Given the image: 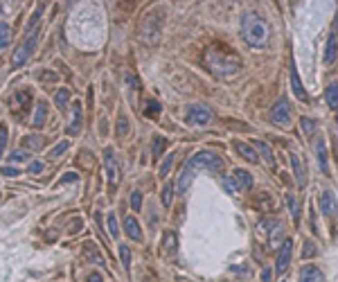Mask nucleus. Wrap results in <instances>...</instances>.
Segmentation results:
<instances>
[{
    "instance_id": "obj_1",
    "label": "nucleus",
    "mask_w": 338,
    "mask_h": 282,
    "mask_svg": "<svg viewBox=\"0 0 338 282\" xmlns=\"http://www.w3.org/2000/svg\"><path fill=\"white\" fill-rule=\"evenodd\" d=\"M225 163L219 154H212V151H198L194 154L192 158H187V163L183 165V172H180V178H178V194H185L192 185L194 176H196L201 169H207V172H223Z\"/></svg>"
},
{
    "instance_id": "obj_2",
    "label": "nucleus",
    "mask_w": 338,
    "mask_h": 282,
    "mask_svg": "<svg viewBox=\"0 0 338 282\" xmlns=\"http://www.w3.org/2000/svg\"><path fill=\"white\" fill-rule=\"evenodd\" d=\"M205 64L219 77H230V75L241 70V59L228 48H221V43H214L205 50Z\"/></svg>"
},
{
    "instance_id": "obj_3",
    "label": "nucleus",
    "mask_w": 338,
    "mask_h": 282,
    "mask_svg": "<svg viewBox=\"0 0 338 282\" xmlns=\"http://www.w3.org/2000/svg\"><path fill=\"white\" fill-rule=\"evenodd\" d=\"M270 28L257 12H246L241 16V39L252 48H264L268 43Z\"/></svg>"
},
{
    "instance_id": "obj_4",
    "label": "nucleus",
    "mask_w": 338,
    "mask_h": 282,
    "mask_svg": "<svg viewBox=\"0 0 338 282\" xmlns=\"http://www.w3.org/2000/svg\"><path fill=\"white\" fill-rule=\"evenodd\" d=\"M291 120H293V109H291L286 97H282V100H277L275 106L270 109V122L279 129H286L288 124H291Z\"/></svg>"
},
{
    "instance_id": "obj_5",
    "label": "nucleus",
    "mask_w": 338,
    "mask_h": 282,
    "mask_svg": "<svg viewBox=\"0 0 338 282\" xmlns=\"http://www.w3.org/2000/svg\"><path fill=\"white\" fill-rule=\"evenodd\" d=\"M36 43H39V30H34V32H30V34H27V39L21 43V46H18V50L14 52L12 64L16 66V68H18V66H23L27 59H30V57H32V52L36 50Z\"/></svg>"
},
{
    "instance_id": "obj_6",
    "label": "nucleus",
    "mask_w": 338,
    "mask_h": 282,
    "mask_svg": "<svg viewBox=\"0 0 338 282\" xmlns=\"http://www.w3.org/2000/svg\"><path fill=\"white\" fill-rule=\"evenodd\" d=\"M104 165H106V181H108V187L111 190H115L117 187V181H120V163H117L115 158V151L108 147L106 151H104Z\"/></svg>"
},
{
    "instance_id": "obj_7",
    "label": "nucleus",
    "mask_w": 338,
    "mask_h": 282,
    "mask_svg": "<svg viewBox=\"0 0 338 282\" xmlns=\"http://www.w3.org/2000/svg\"><path fill=\"white\" fill-rule=\"evenodd\" d=\"M210 120H212V111L203 104H194L192 109L187 111V122L192 124V127H205Z\"/></svg>"
},
{
    "instance_id": "obj_8",
    "label": "nucleus",
    "mask_w": 338,
    "mask_h": 282,
    "mask_svg": "<svg viewBox=\"0 0 338 282\" xmlns=\"http://www.w3.org/2000/svg\"><path fill=\"white\" fill-rule=\"evenodd\" d=\"M32 106V95L30 91H16L12 97V111L14 115H25Z\"/></svg>"
},
{
    "instance_id": "obj_9",
    "label": "nucleus",
    "mask_w": 338,
    "mask_h": 282,
    "mask_svg": "<svg viewBox=\"0 0 338 282\" xmlns=\"http://www.w3.org/2000/svg\"><path fill=\"white\" fill-rule=\"evenodd\" d=\"M282 248H279L277 253V259H275V271L277 273H284L288 268V264H291V255H293V241L291 239H284L282 241Z\"/></svg>"
},
{
    "instance_id": "obj_10",
    "label": "nucleus",
    "mask_w": 338,
    "mask_h": 282,
    "mask_svg": "<svg viewBox=\"0 0 338 282\" xmlns=\"http://www.w3.org/2000/svg\"><path fill=\"white\" fill-rule=\"evenodd\" d=\"M318 203H320V212H322L324 217H333V214H336L338 203H336V196H333L331 190H324L322 194H320Z\"/></svg>"
},
{
    "instance_id": "obj_11",
    "label": "nucleus",
    "mask_w": 338,
    "mask_h": 282,
    "mask_svg": "<svg viewBox=\"0 0 338 282\" xmlns=\"http://www.w3.org/2000/svg\"><path fill=\"white\" fill-rule=\"evenodd\" d=\"M338 59V32H331L327 39V48H324V66H331L333 61Z\"/></svg>"
},
{
    "instance_id": "obj_12",
    "label": "nucleus",
    "mask_w": 338,
    "mask_h": 282,
    "mask_svg": "<svg viewBox=\"0 0 338 282\" xmlns=\"http://www.w3.org/2000/svg\"><path fill=\"white\" fill-rule=\"evenodd\" d=\"M81 122H84V115H81V104L79 102H75L72 104V120L70 124H68V136H77V133L81 131Z\"/></svg>"
},
{
    "instance_id": "obj_13",
    "label": "nucleus",
    "mask_w": 338,
    "mask_h": 282,
    "mask_svg": "<svg viewBox=\"0 0 338 282\" xmlns=\"http://www.w3.org/2000/svg\"><path fill=\"white\" fill-rule=\"evenodd\" d=\"M315 158H318V165L322 169V174H329V163H327V142H324L322 136H318L315 140Z\"/></svg>"
},
{
    "instance_id": "obj_14",
    "label": "nucleus",
    "mask_w": 338,
    "mask_h": 282,
    "mask_svg": "<svg viewBox=\"0 0 338 282\" xmlns=\"http://www.w3.org/2000/svg\"><path fill=\"white\" fill-rule=\"evenodd\" d=\"M234 151H237V154L241 156L243 160H248V163H252V165L259 160V156L255 154V147H252V145H246V142H239V140H237V142H234Z\"/></svg>"
},
{
    "instance_id": "obj_15",
    "label": "nucleus",
    "mask_w": 338,
    "mask_h": 282,
    "mask_svg": "<svg viewBox=\"0 0 338 282\" xmlns=\"http://www.w3.org/2000/svg\"><path fill=\"white\" fill-rule=\"evenodd\" d=\"M45 120H48V104H45V100H39L34 115H32V127L41 129L45 124Z\"/></svg>"
},
{
    "instance_id": "obj_16",
    "label": "nucleus",
    "mask_w": 338,
    "mask_h": 282,
    "mask_svg": "<svg viewBox=\"0 0 338 282\" xmlns=\"http://www.w3.org/2000/svg\"><path fill=\"white\" fill-rule=\"evenodd\" d=\"M300 282H324V273L318 266H304L300 273Z\"/></svg>"
},
{
    "instance_id": "obj_17",
    "label": "nucleus",
    "mask_w": 338,
    "mask_h": 282,
    "mask_svg": "<svg viewBox=\"0 0 338 282\" xmlns=\"http://www.w3.org/2000/svg\"><path fill=\"white\" fill-rule=\"evenodd\" d=\"M124 230L133 241H142V230H140V223H138V219L135 217H126L124 219Z\"/></svg>"
},
{
    "instance_id": "obj_18",
    "label": "nucleus",
    "mask_w": 338,
    "mask_h": 282,
    "mask_svg": "<svg viewBox=\"0 0 338 282\" xmlns=\"http://www.w3.org/2000/svg\"><path fill=\"white\" fill-rule=\"evenodd\" d=\"M291 165H293L295 181L300 183V185H304V183H306V172H304V163L300 160V156H297V154H291Z\"/></svg>"
},
{
    "instance_id": "obj_19",
    "label": "nucleus",
    "mask_w": 338,
    "mask_h": 282,
    "mask_svg": "<svg viewBox=\"0 0 338 282\" xmlns=\"http://www.w3.org/2000/svg\"><path fill=\"white\" fill-rule=\"evenodd\" d=\"M291 86H293V93H295L302 102H309V95H306V91L302 88V82H300V77H297L295 66H291Z\"/></svg>"
},
{
    "instance_id": "obj_20",
    "label": "nucleus",
    "mask_w": 338,
    "mask_h": 282,
    "mask_svg": "<svg viewBox=\"0 0 338 282\" xmlns=\"http://www.w3.org/2000/svg\"><path fill=\"white\" fill-rule=\"evenodd\" d=\"M234 183H237L239 190H250L252 187V176L246 172V169H234Z\"/></svg>"
},
{
    "instance_id": "obj_21",
    "label": "nucleus",
    "mask_w": 338,
    "mask_h": 282,
    "mask_svg": "<svg viewBox=\"0 0 338 282\" xmlns=\"http://www.w3.org/2000/svg\"><path fill=\"white\" fill-rule=\"evenodd\" d=\"M252 147H255V149L259 151V154H261V158L266 160V165H268V167H273V165H275V156H273V149H270V147L266 145V142H259V140H255V142H252Z\"/></svg>"
},
{
    "instance_id": "obj_22",
    "label": "nucleus",
    "mask_w": 338,
    "mask_h": 282,
    "mask_svg": "<svg viewBox=\"0 0 338 282\" xmlns=\"http://www.w3.org/2000/svg\"><path fill=\"white\" fill-rule=\"evenodd\" d=\"M23 147L25 149H32V151H39V149H43L45 147V138L43 136H25L23 138Z\"/></svg>"
},
{
    "instance_id": "obj_23",
    "label": "nucleus",
    "mask_w": 338,
    "mask_h": 282,
    "mask_svg": "<svg viewBox=\"0 0 338 282\" xmlns=\"http://www.w3.org/2000/svg\"><path fill=\"white\" fill-rule=\"evenodd\" d=\"M84 255H86V259H88V262H95V264H104V257H102V255H99L97 246H95L93 241H88V244L84 246Z\"/></svg>"
},
{
    "instance_id": "obj_24",
    "label": "nucleus",
    "mask_w": 338,
    "mask_h": 282,
    "mask_svg": "<svg viewBox=\"0 0 338 282\" xmlns=\"http://www.w3.org/2000/svg\"><path fill=\"white\" fill-rule=\"evenodd\" d=\"M324 100L331 109H338V84H329L327 91H324Z\"/></svg>"
},
{
    "instance_id": "obj_25",
    "label": "nucleus",
    "mask_w": 338,
    "mask_h": 282,
    "mask_svg": "<svg viewBox=\"0 0 338 282\" xmlns=\"http://www.w3.org/2000/svg\"><path fill=\"white\" fill-rule=\"evenodd\" d=\"M68 102H70V91H68V88H61V91L54 95V104H57V109L66 111Z\"/></svg>"
},
{
    "instance_id": "obj_26",
    "label": "nucleus",
    "mask_w": 338,
    "mask_h": 282,
    "mask_svg": "<svg viewBox=\"0 0 338 282\" xmlns=\"http://www.w3.org/2000/svg\"><path fill=\"white\" fill-rule=\"evenodd\" d=\"M144 115H147V118H158V115H160V102L149 100L147 106H144Z\"/></svg>"
},
{
    "instance_id": "obj_27",
    "label": "nucleus",
    "mask_w": 338,
    "mask_h": 282,
    "mask_svg": "<svg viewBox=\"0 0 338 282\" xmlns=\"http://www.w3.org/2000/svg\"><path fill=\"white\" fill-rule=\"evenodd\" d=\"M165 149H167V140H165V138H162V136H156V138H153V142H151L153 156H156V158H158V156H162V151H165Z\"/></svg>"
},
{
    "instance_id": "obj_28",
    "label": "nucleus",
    "mask_w": 338,
    "mask_h": 282,
    "mask_svg": "<svg viewBox=\"0 0 338 282\" xmlns=\"http://www.w3.org/2000/svg\"><path fill=\"white\" fill-rule=\"evenodd\" d=\"M9 41H12L9 25H7V23H0V50H5V48L9 46Z\"/></svg>"
},
{
    "instance_id": "obj_29",
    "label": "nucleus",
    "mask_w": 338,
    "mask_h": 282,
    "mask_svg": "<svg viewBox=\"0 0 338 282\" xmlns=\"http://www.w3.org/2000/svg\"><path fill=\"white\" fill-rule=\"evenodd\" d=\"M129 131H131L129 118H126V115H120V118H117V136L124 138V136H129Z\"/></svg>"
},
{
    "instance_id": "obj_30",
    "label": "nucleus",
    "mask_w": 338,
    "mask_h": 282,
    "mask_svg": "<svg viewBox=\"0 0 338 282\" xmlns=\"http://www.w3.org/2000/svg\"><path fill=\"white\" fill-rule=\"evenodd\" d=\"M286 203H288V210H291V214H293V221H300V208H297V201H295V196L293 194H286Z\"/></svg>"
},
{
    "instance_id": "obj_31",
    "label": "nucleus",
    "mask_w": 338,
    "mask_h": 282,
    "mask_svg": "<svg viewBox=\"0 0 338 282\" xmlns=\"http://www.w3.org/2000/svg\"><path fill=\"white\" fill-rule=\"evenodd\" d=\"M171 163H174V154H167V158L160 163V169H158V174H160V178H167V174H169L171 169Z\"/></svg>"
},
{
    "instance_id": "obj_32",
    "label": "nucleus",
    "mask_w": 338,
    "mask_h": 282,
    "mask_svg": "<svg viewBox=\"0 0 338 282\" xmlns=\"http://www.w3.org/2000/svg\"><path fill=\"white\" fill-rule=\"evenodd\" d=\"M300 127H302V133H304V136H313V131H315V122H313L311 118H302Z\"/></svg>"
},
{
    "instance_id": "obj_33",
    "label": "nucleus",
    "mask_w": 338,
    "mask_h": 282,
    "mask_svg": "<svg viewBox=\"0 0 338 282\" xmlns=\"http://www.w3.org/2000/svg\"><path fill=\"white\" fill-rule=\"evenodd\" d=\"M171 196H174V185H171V183H167V185L162 187V205H165V208H169Z\"/></svg>"
},
{
    "instance_id": "obj_34",
    "label": "nucleus",
    "mask_w": 338,
    "mask_h": 282,
    "mask_svg": "<svg viewBox=\"0 0 338 282\" xmlns=\"http://www.w3.org/2000/svg\"><path fill=\"white\" fill-rule=\"evenodd\" d=\"M39 79L43 84H54V82H59V75L57 73H50V70H41L39 73Z\"/></svg>"
},
{
    "instance_id": "obj_35",
    "label": "nucleus",
    "mask_w": 338,
    "mask_h": 282,
    "mask_svg": "<svg viewBox=\"0 0 338 282\" xmlns=\"http://www.w3.org/2000/svg\"><path fill=\"white\" fill-rule=\"evenodd\" d=\"M120 257H122V264H124L126 268L131 266V250L126 244H120Z\"/></svg>"
},
{
    "instance_id": "obj_36",
    "label": "nucleus",
    "mask_w": 338,
    "mask_h": 282,
    "mask_svg": "<svg viewBox=\"0 0 338 282\" xmlns=\"http://www.w3.org/2000/svg\"><path fill=\"white\" fill-rule=\"evenodd\" d=\"M68 147H70V142L68 140H63V142H59L57 147H54L52 151H50V156H52V158H59V156L63 154V151H68Z\"/></svg>"
},
{
    "instance_id": "obj_37",
    "label": "nucleus",
    "mask_w": 338,
    "mask_h": 282,
    "mask_svg": "<svg viewBox=\"0 0 338 282\" xmlns=\"http://www.w3.org/2000/svg\"><path fill=\"white\" fill-rule=\"evenodd\" d=\"M162 244H165V248H167V250H174V248H176V244H178V239H176L174 232H167L165 239H162Z\"/></svg>"
},
{
    "instance_id": "obj_38",
    "label": "nucleus",
    "mask_w": 338,
    "mask_h": 282,
    "mask_svg": "<svg viewBox=\"0 0 338 282\" xmlns=\"http://www.w3.org/2000/svg\"><path fill=\"white\" fill-rule=\"evenodd\" d=\"M131 208H133V210L142 208V192H140V190H135L133 194H131Z\"/></svg>"
},
{
    "instance_id": "obj_39",
    "label": "nucleus",
    "mask_w": 338,
    "mask_h": 282,
    "mask_svg": "<svg viewBox=\"0 0 338 282\" xmlns=\"http://www.w3.org/2000/svg\"><path fill=\"white\" fill-rule=\"evenodd\" d=\"M108 232H111L113 237H117L120 235V228H117V219H115V214H108Z\"/></svg>"
},
{
    "instance_id": "obj_40",
    "label": "nucleus",
    "mask_w": 338,
    "mask_h": 282,
    "mask_svg": "<svg viewBox=\"0 0 338 282\" xmlns=\"http://www.w3.org/2000/svg\"><path fill=\"white\" fill-rule=\"evenodd\" d=\"M5 145H7V127L0 124V158H3V154H5Z\"/></svg>"
},
{
    "instance_id": "obj_41",
    "label": "nucleus",
    "mask_w": 338,
    "mask_h": 282,
    "mask_svg": "<svg viewBox=\"0 0 338 282\" xmlns=\"http://www.w3.org/2000/svg\"><path fill=\"white\" fill-rule=\"evenodd\" d=\"M41 16H43V5H39V7H36L34 19H30V23H27V30H30V32H32V28H36V21H39Z\"/></svg>"
},
{
    "instance_id": "obj_42",
    "label": "nucleus",
    "mask_w": 338,
    "mask_h": 282,
    "mask_svg": "<svg viewBox=\"0 0 338 282\" xmlns=\"http://www.w3.org/2000/svg\"><path fill=\"white\" fill-rule=\"evenodd\" d=\"M27 172H32V174H39V172H43V163H41V160H34V163H30V167H27Z\"/></svg>"
},
{
    "instance_id": "obj_43",
    "label": "nucleus",
    "mask_w": 338,
    "mask_h": 282,
    "mask_svg": "<svg viewBox=\"0 0 338 282\" xmlns=\"http://www.w3.org/2000/svg\"><path fill=\"white\" fill-rule=\"evenodd\" d=\"M315 253V246L311 241H304V250H302V257H311Z\"/></svg>"
},
{
    "instance_id": "obj_44",
    "label": "nucleus",
    "mask_w": 338,
    "mask_h": 282,
    "mask_svg": "<svg viewBox=\"0 0 338 282\" xmlns=\"http://www.w3.org/2000/svg\"><path fill=\"white\" fill-rule=\"evenodd\" d=\"M223 187H225L228 192H237V190H239V187H237V183H234L232 178H223Z\"/></svg>"
},
{
    "instance_id": "obj_45",
    "label": "nucleus",
    "mask_w": 338,
    "mask_h": 282,
    "mask_svg": "<svg viewBox=\"0 0 338 282\" xmlns=\"http://www.w3.org/2000/svg\"><path fill=\"white\" fill-rule=\"evenodd\" d=\"M25 158H27V154H25V151H14V154L9 156V160H12V163H14V160L18 163V160H25Z\"/></svg>"
},
{
    "instance_id": "obj_46",
    "label": "nucleus",
    "mask_w": 338,
    "mask_h": 282,
    "mask_svg": "<svg viewBox=\"0 0 338 282\" xmlns=\"http://www.w3.org/2000/svg\"><path fill=\"white\" fill-rule=\"evenodd\" d=\"M0 172H3L5 176H18V174H21L16 167H3V169H0Z\"/></svg>"
},
{
    "instance_id": "obj_47",
    "label": "nucleus",
    "mask_w": 338,
    "mask_h": 282,
    "mask_svg": "<svg viewBox=\"0 0 338 282\" xmlns=\"http://www.w3.org/2000/svg\"><path fill=\"white\" fill-rule=\"evenodd\" d=\"M86 282H104V277L99 275V273H90L88 280H86Z\"/></svg>"
},
{
    "instance_id": "obj_48",
    "label": "nucleus",
    "mask_w": 338,
    "mask_h": 282,
    "mask_svg": "<svg viewBox=\"0 0 338 282\" xmlns=\"http://www.w3.org/2000/svg\"><path fill=\"white\" fill-rule=\"evenodd\" d=\"M68 181H70V183H72V181H77V174H66V176L61 178V183H68Z\"/></svg>"
},
{
    "instance_id": "obj_49",
    "label": "nucleus",
    "mask_w": 338,
    "mask_h": 282,
    "mask_svg": "<svg viewBox=\"0 0 338 282\" xmlns=\"http://www.w3.org/2000/svg\"><path fill=\"white\" fill-rule=\"evenodd\" d=\"M261 280H264V282H270V271H268V268L261 273Z\"/></svg>"
},
{
    "instance_id": "obj_50",
    "label": "nucleus",
    "mask_w": 338,
    "mask_h": 282,
    "mask_svg": "<svg viewBox=\"0 0 338 282\" xmlns=\"http://www.w3.org/2000/svg\"><path fill=\"white\" fill-rule=\"evenodd\" d=\"M144 282H153V277H147V280H144Z\"/></svg>"
},
{
    "instance_id": "obj_51",
    "label": "nucleus",
    "mask_w": 338,
    "mask_h": 282,
    "mask_svg": "<svg viewBox=\"0 0 338 282\" xmlns=\"http://www.w3.org/2000/svg\"><path fill=\"white\" fill-rule=\"evenodd\" d=\"M0 14H3V5H0Z\"/></svg>"
}]
</instances>
